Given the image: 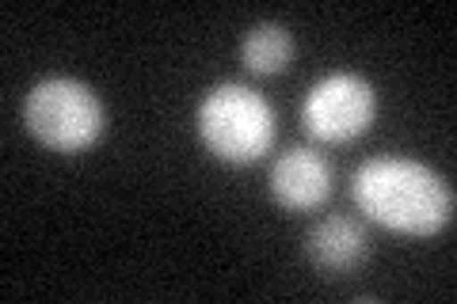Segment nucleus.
Returning a JSON list of instances; mask_svg holds the SVG:
<instances>
[{
	"instance_id": "obj_6",
	"label": "nucleus",
	"mask_w": 457,
	"mask_h": 304,
	"mask_svg": "<svg viewBox=\"0 0 457 304\" xmlns=\"http://www.w3.org/2000/svg\"><path fill=\"white\" fill-rule=\"evenodd\" d=\"M309 259L324 274H347L366 259V236L362 228L347 217H324L309 233Z\"/></svg>"
},
{
	"instance_id": "obj_5",
	"label": "nucleus",
	"mask_w": 457,
	"mask_h": 304,
	"mask_svg": "<svg viewBox=\"0 0 457 304\" xmlns=\"http://www.w3.org/2000/svg\"><path fill=\"white\" fill-rule=\"evenodd\" d=\"M270 194L282 210H317L332 194V168L317 149H290L270 168Z\"/></svg>"
},
{
	"instance_id": "obj_2",
	"label": "nucleus",
	"mask_w": 457,
	"mask_h": 304,
	"mask_svg": "<svg viewBox=\"0 0 457 304\" xmlns=\"http://www.w3.org/2000/svg\"><path fill=\"white\" fill-rule=\"evenodd\" d=\"M198 137L225 164H252L275 141V111L245 84H218L198 103Z\"/></svg>"
},
{
	"instance_id": "obj_7",
	"label": "nucleus",
	"mask_w": 457,
	"mask_h": 304,
	"mask_svg": "<svg viewBox=\"0 0 457 304\" xmlns=\"http://www.w3.org/2000/svg\"><path fill=\"white\" fill-rule=\"evenodd\" d=\"M240 57H245V65L252 72H260V77H275V72H282L286 65H290L294 38L278 23H255L248 31V38H245V46H240Z\"/></svg>"
},
{
	"instance_id": "obj_1",
	"label": "nucleus",
	"mask_w": 457,
	"mask_h": 304,
	"mask_svg": "<svg viewBox=\"0 0 457 304\" xmlns=\"http://www.w3.org/2000/svg\"><path fill=\"white\" fill-rule=\"evenodd\" d=\"M351 194L370 221L404 236H435L453 221L450 183L427 164L404 156H374L359 164Z\"/></svg>"
},
{
	"instance_id": "obj_4",
	"label": "nucleus",
	"mask_w": 457,
	"mask_h": 304,
	"mask_svg": "<svg viewBox=\"0 0 457 304\" xmlns=\"http://www.w3.org/2000/svg\"><path fill=\"white\" fill-rule=\"evenodd\" d=\"M374 114H378V92L354 72H332L309 92L302 119L317 141L343 144L362 137L374 126Z\"/></svg>"
},
{
	"instance_id": "obj_3",
	"label": "nucleus",
	"mask_w": 457,
	"mask_h": 304,
	"mask_svg": "<svg viewBox=\"0 0 457 304\" xmlns=\"http://www.w3.org/2000/svg\"><path fill=\"white\" fill-rule=\"evenodd\" d=\"M23 122L38 144L50 152H84L104 137L107 114L99 95L80 80L50 77L27 92Z\"/></svg>"
}]
</instances>
